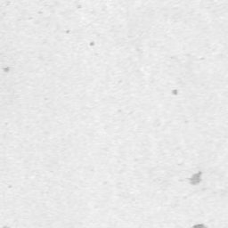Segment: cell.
<instances>
[{
  "label": "cell",
  "instance_id": "cell-1",
  "mask_svg": "<svg viewBox=\"0 0 228 228\" xmlns=\"http://www.w3.org/2000/svg\"><path fill=\"white\" fill-rule=\"evenodd\" d=\"M195 228H202V227H200V226H199V227H195Z\"/></svg>",
  "mask_w": 228,
  "mask_h": 228
}]
</instances>
